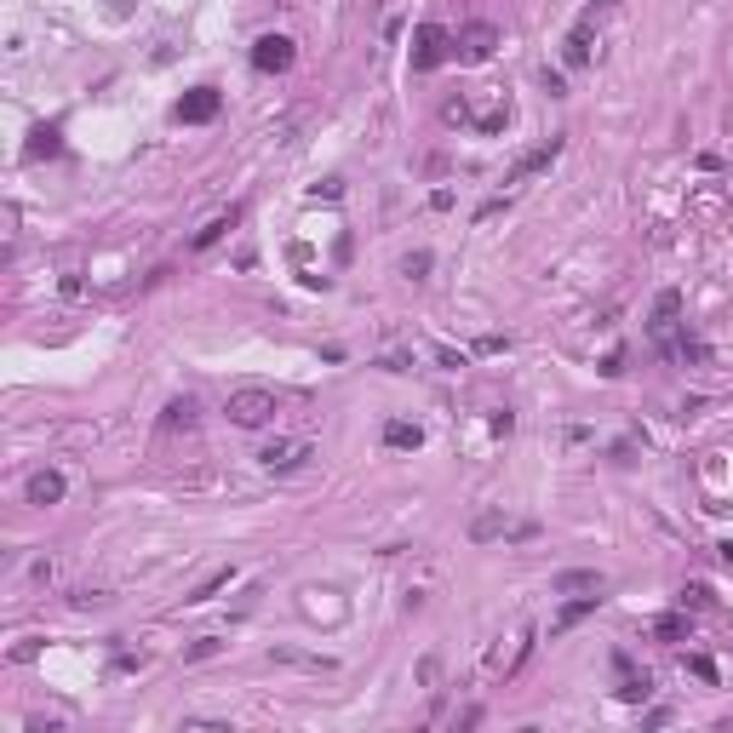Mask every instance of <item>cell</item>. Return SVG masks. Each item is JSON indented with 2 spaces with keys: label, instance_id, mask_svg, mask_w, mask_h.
Here are the masks:
<instances>
[{
  "label": "cell",
  "instance_id": "obj_5",
  "mask_svg": "<svg viewBox=\"0 0 733 733\" xmlns=\"http://www.w3.org/2000/svg\"><path fill=\"white\" fill-rule=\"evenodd\" d=\"M252 69H258V75L292 69V41L287 35H258V41H252Z\"/></svg>",
  "mask_w": 733,
  "mask_h": 733
},
{
  "label": "cell",
  "instance_id": "obj_6",
  "mask_svg": "<svg viewBox=\"0 0 733 733\" xmlns=\"http://www.w3.org/2000/svg\"><path fill=\"white\" fill-rule=\"evenodd\" d=\"M676 327H682V292H676V287H665V292L653 298V321H647V333H653L659 344L670 350V333H676Z\"/></svg>",
  "mask_w": 733,
  "mask_h": 733
},
{
  "label": "cell",
  "instance_id": "obj_2",
  "mask_svg": "<svg viewBox=\"0 0 733 733\" xmlns=\"http://www.w3.org/2000/svg\"><path fill=\"white\" fill-rule=\"evenodd\" d=\"M470 539L475 544H493V539H539V521H510V510H482L470 521Z\"/></svg>",
  "mask_w": 733,
  "mask_h": 733
},
{
  "label": "cell",
  "instance_id": "obj_24",
  "mask_svg": "<svg viewBox=\"0 0 733 733\" xmlns=\"http://www.w3.org/2000/svg\"><path fill=\"white\" fill-rule=\"evenodd\" d=\"M688 670H693V676H705V682H716V665H711L705 653H693V659H688Z\"/></svg>",
  "mask_w": 733,
  "mask_h": 733
},
{
  "label": "cell",
  "instance_id": "obj_4",
  "mask_svg": "<svg viewBox=\"0 0 733 733\" xmlns=\"http://www.w3.org/2000/svg\"><path fill=\"white\" fill-rule=\"evenodd\" d=\"M498 52V29L493 23H464L453 35V58L459 64H487V58Z\"/></svg>",
  "mask_w": 733,
  "mask_h": 733
},
{
  "label": "cell",
  "instance_id": "obj_8",
  "mask_svg": "<svg viewBox=\"0 0 733 733\" xmlns=\"http://www.w3.org/2000/svg\"><path fill=\"white\" fill-rule=\"evenodd\" d=\"M64 493H69V482H64V470H35L29 475V487H23V498L29 505H64Z\"/></svg>",
  "mask_w": 733,
  "mask_h": 733
},
{
  "label": "cell",
  "instance_id": "obj_9",
  "mask_svg": "<svg viewBox=\"0 0 733 733\" xmlns=\"http://www.w3.org/2000/svg\"><path fill=\"white\" fill-rule=\"evenodd\" d=\"M550 590H556V596H602L607 590V579H602V573H596V567H567V573H556V579H550Z\"/></svg>",
  "mask_w": 733,
  "mask_h": 733
},
{
  "label": "cell",
  "instance_id": "obj_12",
  "mask_svg": "<svg viewBox=\"0 0 733 733\" xmlns=\"http://www.w3.org/2000/svg\"><path fill=\"white\" fill-rule=\"evenodd\" d=\"M556 155H561V138H544V143H539V150H528V155H521V161H516V166H510V183H521V178H533V173H544V166H550V161H556Z\"/></svg>",
  "mask_w": 733,
  "mask_h": 733
},
{
  "label": "cell",
  "instance_id": "obj_10",
  "mask_svg": "<svg viewBox=\"0 0 733 733\" xmlns=\"http://www.w3.org/2000/svg\"><path fill=\"white\" fill-rule=\"evenodd\" d=\"M310 453H315L310 442H270L258 453V464L264 470H298V464H310Z\"/></svg>",
  "mask_w": 733,
  "mask_h": 733
},
{
  "label": "cell",
  "instance_id": "obj_20",
  "mask_svg": "<svg viewBox=\"0 0 733 733\" xmlns=\"http://www.w3.org/2000/svg\"><path fill=\"white\" fill-rule=\"evenodd\" d=\"M653 637H659V642H682V637H688V619H682V613L659 619V625H653Z\"/></svg>",
  "mask_w": 733,
  "mask_h": 733
},
{
  "label": "cell",
  "instance_id": "obj_15",
  "mask_svg": "<svg viewBox=\"0 0 733 733\" xmlns=\"http://www.w3.org/2000/svg\"><path fill=\"white\" fill-rule=\"evenodd\" d=\"M596 607H602V596H579V602H567V607H561V613H556V625H550V630H556V637H561V630H573V625H579V619H590Z\"/></svg>",
  "mask_w": 733,
  "mask_h": 733
},
{
  "label": "cell",
  "instance_id": "obj_19",
  "mask_svg": "<svg viewBox=\"0 0 733 733\" xmlns=\"http://www.w3.org/2000/svg\"><path fill=\"white\" fill-rule=\"evenodd\" d=\"M29 155H35V161H41V155H58V127H35Z\"/></svg>",
  "mask_w": 733,
  "mask_h": 733
},
{
  "label": "cell",
  "instance_id": "obj_14",
  "mask_svg": "<svg viewBox=\"0 0 733 733\" xmlns=\"http://www.w3.org/2000/svg\"><path fill=\"white\" fill-rule=\"evenodd\" d=\"M195 396H178V401H166V413H161V430H195Z\"/></svg>",
  "mask_w": 733,
  "mask_h": 733
},
{
  "label": "cell",
  "instance_id": "obj_11",
  "mask_svg": "<svg viewBox=\"0 0 733 733\" xmlns=\"http://www.w3.org/2000/svg\"><path fill=\"white\" fill-rule=\"evenodd\" d=\"M241 224V206H229V212H218V218H206V224L201 229H195V241H189V247L195 252H206V247H218V241H224L229 235V229H235Z\"/></svg>",
  "mask_w": 733,
  "mask_h": 733
},
{
  "label": "cell",
  "instance_id": "obj_13",
  "mask_svg": "<svg viewBox=\"0 0 733 733\" xmlns=\"http://www.w3.org/2000/svg\"><path fill=\"white\" fill-rule=\"evenodd\" d=\"M561 58H567L573 69H584V64H590V18H579V23L567 29V46H561Z\"/></svg>",
  "mask_w": 733,
  "mask_h": 733
},
{
  "label": "cell",
  "instance_id": "obj_26",
  "mask_svg": "<svg viewBox=\"0 0 733 733\" xmlns=\"http://www.w3.org/2000/svg\"><path fill=\"white\" fill-rule=\"evenodd\" d=\"M602 6H613V0H602Z\"/></svg>",
  "mask_w": 733,
  "mask_h": 733
},
{
  "label": "cell",
  "instance_id": "obj_25",
  "mask_svg": "<svg viewBox=\"0 0 733 733\" xmlns=\"http://www.w3.org/2000/svg\"><path fill=\"white\" fill-rule=\"evenodd\" d=\"M722 556H728V561H733V544H722Z\"/></svg>",
  "mask_w": 733,
  "mask_h": 733
},
{
  "label": "cell",
  "instance_id": "obj_1",
  "mask_svg": "<svg viewBox=\"0 0 733 733\" xmlns=\"http://www.w3.org/2000/svg\"><path fill=\"white\" fill-rule=\"evenodd\" d=\"M270 419H275V396H270V390L247 384V390L229 396V424H241V430H264Z\"/></svg>",
  "mask_w": 733,
  "mask_h": 733
},
{
  "label": "cell",
  "instance_id": "obj_21",
  "mask_svg": "<svg viewBox=\"0 0 733 733\" xmlns=\"http://www.w3.org/2000/svg\"><path fill=\"white\" fill-rule=\"evenodd\" d=\"M401 275H407V281H424V275H430V252H407V258H401Z\"/></svg>",
  "mask_w": 733,
  "mask_h": 733
},
{
  "label": "cell",
  "instance_id": "obj_16",
  "mask_svg": "<svg viewBox=\"0 0 733 733\" xmlns=\"http://www.w3.org/2000/svg\"><path fill=\"white\" fill-rule=\"evenodd\" d=\"M275 665H304V670H333V659H321V653H292V647H275Z\"/></svg>",
  "mask_w": 733,
  "mask_h": 733
},
{
  "label": "cell",
  "instance_id": "obj_17",
  "mask_svg": "<svg viewBox=\"0 0 733 733\" xmlns=\"http://www.w3.org/2000/svg\"><path fill=\"white\" fill-rule=\"evenodd\" d=\"M424 442V430H419V424H384V447H419Z\"/></svg>",
  "mask_w": 733,
  "mask_h": 733
},
{
  "label": "cell",
  "instance_id": "obj_3",
  "mask_svg": "<svg viewBox=\"0 0 733 733\" xmlns=\"http://www.w3.org/2000/svg\"><path fill=\"white\" fill-rule=\"evenodd\" d=\"M447 58H453V35L442 29V23H419V29H413V69H436V64H447Z\"/></svg>",
  "mask_w": 733,
  "mask_h": 733
},
{
  "label": "cell",
  "instance_id": "obj_23",
  "mask_svg": "<svg viewBox=\"0 0 733 733\" xmlns=\"http://www.w3.org/2000/svg\"><path fill=\"white\" fill-rule=\"evenodd\" d=\"M218 647H224V642H218V637H201V642H195V647H189V653H183V659H189V665H195V659H212V653H218Z\"/></svg>",
  "mask_w": 733,
  "mask_h": 733
},
{
  "label": "cell",
  "instance_id": "obj_18",
  "mask_svg": "<svg viewBox=\"0 0 733 733\" xmlns=\"http://www.w3.org/2000/svg\"><path fill=\"white\" fill-rule=\"evenodd\" d=\"M619 670H625V688H619L625 699H647V693H653V682H647V676H630V659L625 653H619Z\"/></svg>",
  "mask_w": 733,
  "mask_h": 733
},
{
  "label": "cell",
  "instance_id": "obj_22",
  "mask_svg": "<svg viewBox=\"0 0 733 733\" xmlns=\"http://www.w3.org/2000/svg\"><path fill=\"white\" fill-rule=\"evenodd\" d=\"M224 584H229V567H218V573H212V579H206V584H201V590H195V596H189V602H212V596H218V590H224Z\"/></svg>",
  "mask_w": 733,
  "mask_h": 733
},
{
  "label": "cell",
  "instance_id": "obj_7",
  "mask_svg": "<svg viewBox=\"0 0 733 733\" xmlns=\"http://www.w3.org/2000/svg\"><path fill=\"white\" fill-rule=\"evenodd\" d=\"M218 104H224L218 87H195V92L178 97V120H183V127H206V120L218 115Z\"/></svg>",
  "mask_w": 733,
  "mask_h": 733
}]
</instances>
